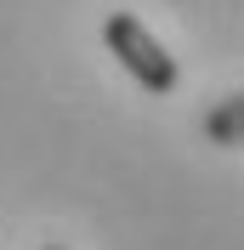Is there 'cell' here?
Returning a JSON list of instances; mask_svg holds the SVG:
<instances>
[{"label": "cell", "mask_w": 244, "mask_h": 250, "mask_svg": "<svg viewBox=\"0 0 244 250\" xmlns=\"http://www.w3.org/2000/svg\"><path fill=\"white\" fill-rule=\"evenodd\" d=\"M46 250H62V245H46Z\"/></svg>", "instance_id": "obj_3"}, {"label": "cell", "mask_w": 244, "mask_h": 250, "mask_svg": "<svg viewBox=\"0 0 244 250\" xmlns=\"http://www.w3.org/2000/svg\"><path fill=\"white\" fill-rule=\"evenodd\" d=\"M102 40H108V51L125 62V74L137 80V85H148L153 97H170V91H176V80H182V74H176L170 51L159 46L131 12H114V17H108V23H102Z\"/></svg>", "instance_id": "obj_1"}, {"label": "cell", "mask_w": 244, "mask_h": 250, "mask_svg": "<svg viewBox=\"0 0 244 250\" xmlns=\"http://www.w3.org/2000/svg\"><path fill=\"white\" fill-rule=\"evenodd\" d=\"M239 114H244V97H222V108L210 114V142H239Z\"/></svg>", "instance_id": "obj_2"}]
</instances>
